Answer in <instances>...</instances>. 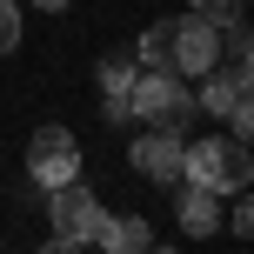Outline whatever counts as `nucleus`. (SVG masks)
<instances>
[{
  "mask_svg": "<svg viewBox=\"0 0 254 254\" xmlns=\"http://www.w3.org/2000/svg\"><path fill=\"white\" fill-rule=\"evenodd\" d=\"M47 207H54V241H74V248H87L94 234H101V201H94L80 181H61V188H47Z\"/></svg>",
  "mask_w": 254,
  "mask_h": 254,
  "instance_id": "obj_3",
  "label": "nucleus"
},
{
  "mask_svg": "<svg viewBox=\"0 0 254 254\" xmlns=\"http://www.w3.org/2000/svg\"><path fill=\"white\" fill-rule=\"evenodd\" d=\"M13 47H20V7L0 0V54H13Z\"/></svg>",
  "mask_w": 254,
  "mask_h": 254,
  "instance_id": "obj_12",
  "label": "nucleus"
},
{
  "mask_svg": "<svg viewBox=\"0 0 254 254\" xmlns=\"http://www.w3.org/2000/svg\"><path fill=\"white\" fill-rule=\"evenodd\" d=\"M27 174H34L40 188L74 181V174H80V140L67 134V127H40V134L27 140Z\"/></svg>",
  "mask_w": 254,
  "mask_h": 254,
  "instance_id": "obj_5",
  "label": "nucleus"
},
{
  "mask_svg": "<svg viewBox=\"0 0 254 254\" xmlns=\"http://www.w3.org/2000/svg\"><path fill=\"white\" fill-rule=\"evenodd\" d=\"M147 254H167V248H147Z\"/></svg>",
  "mask_w": 254,
  "mask_h": 254,
  "instance_id": "obj_15",
  "label": "nucleus"
},
{
  "mask_svg": "<svg viewBox=\"0 0 254 254\" xmlns=\"http://www.w3.org/2000/svg\"><path fill=\"white\" fill-rule=\"evenodd\" d=\"M221 194H207V188H181V228L188 234H214L221 228Z\"/></svg>",
  "mask_w": 254,
  "mask_h": 254,
  "instance_id": "obj_9",
  "label": "nucleus"
},
{
  "mask_svg": "<svg viewBox=\"0 0 254 254\" xmlns=\"http://www.w3.org/2000/svg\"><path fill=\"white\" fill-rule=\"evenodd\" d=\"M134 174L140 181H161V188H181V134H140L134 140Z\"/></svg>",
  "mask_w": 254,
  "mask_h": 254,
  "instance_id": "obj_7",
  "label": "nucleus"
},
{
  "mask_svg": "<svg viewBox=\"0 0 254 254\" xmlns=\"http://www.w3.org/2000/svg\"><path fill=\"white\" fill-rule=\"evenodd\" d=\"M214 20H201V13H181V20H167V74H207L214 67Z\"/></svg>",
  "mask_w": 254,
  "mask_h": 254,
  "instance_id": "obj_4",
  "label": "nucleus"
},
{
  "mask_svg": "<svg viewBox=\"0 0 254 254\" xmlns=\"http://www.w3.org/2000/svg\"><path fill=\"white\" fill-rule=\"evenodd\" d=\"M94 241H101L107 254H147V248H154V228H147L140 214H121V221H101Z\"/></svg>",
  "mask_w": 254,
  "mask_h": 254,
  "instance_id": "obj_8",
  "label": "nucleus"
},
{
  "mask_svg": "<svg viewBox=\"0 0 254 254\" xmlns=\"http://www.w3.org/2000/svg\"><path fill=\"white\" fill-rule=\"evenodd\" d=\"M254 161H248V134H207L194 147H181V188H207V194H248Z\"/></svg>",
  "mask_w": 254,
  "mask_h": 254,
  "instance_id": "obj_1",
  "label": "nucleus"
},
{
  "mask_svg": "<svg viewBox=\"0 0 254 254\" xmlns=\"http://www.w3.org/2000/svg\"><path fill=\"white\" fill-rule=\"evenodd\" d=\"M34 7H47V13H61V7H67V0H34Z\"/></svg>",
  "mask_w": 254,
  "mask_h": 254,
  "instance_id": "obj_14",
  "label": "nucleus"
},
{
  "mask_svg": "<svg viewBox=\"0 0 254 254\" xmlns=\"http://www.w3.org/2000/svg\"><path fill=\"white\" fill-rule=\"evenodd\" d=\"M127 114L154 134H181L194 121V94L181 74H134V94H127Z\"/></svg>",
  "mask_w": 254,
  "mask_h": 254,
  "instance_id": "obj_2",
  "label": "nucleus"
},
{
  "mask_svg": "<svg viewBox=\"0 0 254 254\" xmlns=\"http://www.w3.org/2000/svg\"><path fill=\"white\" fill-rule=\"evenodd\" d=\"M40 254H80L74 241H47V248H40Z\"/></svg>",
  "mask_w": 254,
  "mask_h": 254,
  "instance_id": "obj_13",
  "label": "nucleus"
},
{
  "mask_svg": "<svg viewBox=\"0 0 254 254\" xmlns=\"http://www.w3.org/2000/svg\"><path fill=\"white\" fill-rule=\"evenodd\" d=\"M127 94H134V67H127V61H107L101 67V101H107L114 121H134V114H127Z\"/></svg>",
  "mask_w": 254,
  "mask_h": 254,
  "instance_id": "obj_10",
  "label": "nucleus"
},
{
  "mask_svg": "<svg viewBox=\"0 0 254 254\" xmlns=\"http://www.w3.org/2000/svg\"><path fill=\"white\" fill-rule=\"evenodd\" d=\"M194 13L214 27H234V20H248V0H194Z\"/></svg>",
  "mask_w": 254,
  "mask_h": 254,
  "instance_id": "obj_11",
  "label": "nucleus"
},
{
  "mask_svg": "<svg viewBox=\"0 0 254 254\" xmlns=\"http://www.w3.org/2000/svg\"><path fill=\"white\" fill-rule=\"evenodd\" d=\"M201 107L214 121H228L234 134H248V67H207V80H201Z\"/></svg>",
  "mask_w": 254,
  "mask_h": 254,
  "instance_id": "obj_6",
  "label": "nucleus"
}]
</instances>
